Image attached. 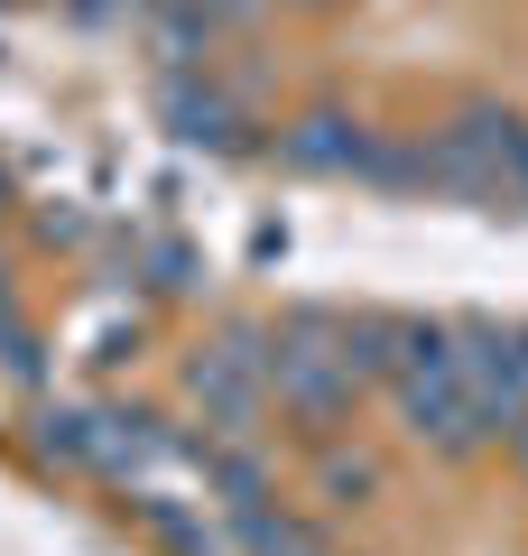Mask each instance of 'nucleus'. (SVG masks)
I'll use <instances>...</instances> for the list:
<instances>
[{
	"mask_svg": "<svg viewBox=\"0 0 528 556\" xmlns=\"http://www.w3.org/2000/svg\"><path fill=\"white\" fill-rule=\"evenodd\" d=\"M390 390H399V417H408L417 445H436V455H473V445H491L482 408H473V380H464V362H454V325H408Z\"/></svg>",
	"mask_w": 528,
	"mask_h": 556,
	"instance_id": "1",
	"label": "nucleus"
},
{
	"mask_svg": "<svg viewBox=\"0 0 528 556\" xmlns=\"http://www.w3.org/2000/svg\"><path fill=\"white\" fill-rule=\"evenodd\" d=\"M260 362H269V390L288 399V408H306V417H343L352 408V362H343V343H334V316H288L269 343H260Z\"/></svg>",
	"mask_w": 528,
	"mask_h": 556,
	"instance_id": "2",
	"label": "nucleus"
},
{
	"mask_svg": "<svg viewBox=\"0 0 528 556\" xmlns=\"http://www.w3.org/2000/svg\"><path fill=\"white\" fill-rule=\"evenodd\" d=\"M454 362H464V380H473L482 427L510 437L528 417V325H454Z\"/></svg>",
	"mask_w": 528,
	"mask_h": 556,
	"instance_id": "3",
	"label": "nucleus"
},
{
	"mask_svg": "<svg viewBox=\"0 0 528 556\" xmlns=\"http://www.w3.org/2000/svg\"><path fill=\"white\" fill-rule=\"evenodd\" d=\"M196 399H204L214 427H251L260 399H269V362H260V343L232 334L223 353H204V362H196Z\"/></svg>",
	"mask_w": 528,
	"mask_h": 556,
	"instance_id": "4",
	"label": "nucleus"
},
{
	"mask_svg": "<svg viewBox=\"0 0 528 556\" xmlns=\"http://www.w3.org/2000/svg\"><path fill=\"white\" fill-rule=\"evenodd\" d=\"M288 159L297 167H325V177H352V167H372V139H362V121L315 112V121H297V130H288Z\"/></svg>",
	"mask_w": 528,
	"mask_h": 556,
	"instance_id": "5",
	"label": "nucleus"
},
{
	"mask_svg": "<svg viewBox=\"0 0 528 556\" xmlns=\"http://www.w3.org/2000/svg\"><path fill=\"white\" fill-rule=\"evenodd\" d=\"M167 112H176V130H186V139H232V102H223V93H196V84H176Z\"/></svg>",
	"mask_w": 528,
	"mask_h": 556,
	"instance_id": "6",
	"label": "nucleus"
},
{
	"mask_svg": "<svg viewBox=\"0 0 528 556\" xmlns=\"http://www.w3.org/2000/svg\"><path fill=\"white\" fill-rule=\"evenodd\" d=\"M315 482H325V501H362V492H372V455H325Z\"/></svg>",
	"mask_w": 528,
	"mask_h": 556,
	"instance_id": "7",
	"label": "nucleus"
},
{
	"mask_svg": "<svg viewBox=\"0 0 528 556\" xmlns=\"http://www.w3.org/2000/svg\"><path fill=\"white\" fill-rule=\"evenodd\" d=\"M510 455H519V473H528V417H519V427H510Z\"/></svg>",
	"mask_w": 528,
	"mask_h": 556,
	"instance_id": "8",
	"label": "nucleus"
}]
</instances>
